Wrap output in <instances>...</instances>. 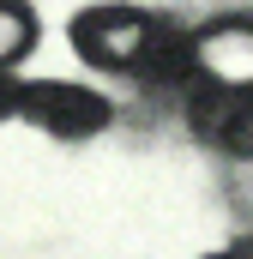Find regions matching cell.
<instances>
[{
    "label": "cell",
    "mask_w": 253,
    "mask_h": 259,
    "mask_svg": "<svg viewBox=\"0 0 253 259\" xmlns=\"http://www.w3.org/2000/svg\"><path fill=\"white\" fill-rule=\"evenodd\" d=\"M18 97H24V84H12V78H6V66H0V121H6V115H18Z\"/></svg>",
    "instance_id": "cell-7"
},
{
    "label": "cell",
    "mask_w": 253,
    "mask_h": 259,
    "mask_svg": "<svg viewBox=\"0 0 253 259\" xmlns=\"http://www.w3.org/2000/svg\"><path fill=\"white\" fill-rule=\"evenodd\" d=\"M187 121H193V133H199L211 151L253 163V91H235V84H199Z\"/></svg>",
    "instance_id": "cell-3"
},
{
    "label": "cell",
    "mask_w": 253,
    "mask_h": 259,
    "mask_svg": "<svg viewBox=\"0 0 253 259\" xmlns=\"http://www.w3.org/2000/svg\"><path fill=\"white\" fill-rule=\"evenodd\" d=\"M211 259H253V241H235V247H223V253H211Z\"/></svg>",
    "instance_id": "cell-8"
},
{
    "label": "cell",
    "mask_w": 253,
    "mask_h": 259,
    "mask_svg": "<svg viewBox=\"0 0 253 259\" xmlns=\"http://www.w3.org/2000/svg\"><path fill=\"white\" fill-rule=\"evenodd\" d=\"M151 30L157 18H145L139 6H91L72 18V49L103 72H139Z\"/></svg>",
    "instance_id": "cell-1"
},
{
    "label": "cell",
    "mask_w": 253,
    "mask_h": 259,
    "mask_svg": "<svg viewBox=\"0 0 253 259\" xmlns=\"http://www.w3.org/2000/svg\"><path fill=\"white\" fill-rule=\"evenodd\" d=\"M18 115H30L55 139H91V133L109 127V97H97L85 84H61V78H36L18 97Z\"/></svg>",
    "instance_id": "cell-2"
},
{
    "label": "cell",
    "mask_w": 253,
    "mask_h": 259,
    "mask_svg": "<svg viewBox=\"0 0 253 259\" xmlns=\"http://www.w3.org/2000/svg\"><path fill=\"white\" fill-rule=\"evenodd\" d=\"M139 78H151V84H193V78H199V49H193V36L175 30V24H157L151 42H145Z\"/></svg>",
    "instance_id": "cell-5"
},
{
    "label": "cell",
    "mask_w": 253,
    "mask_h": 259,
    "mask_svg": "<svg viewBox=\"0 0 253 259\" xmlns=\"http://www.w3.org/2000/svg\"><path fill=\"white\" fill-rule=\"evenodd\" d=\"M199 49V84H235L253 91V24H211L193 36Z\"/></svg>",
    "instance_id": "cell-4"
},
{
    "label": "cell",
    "mask_w": 253,
    "mask_h": 259,
    "mask_svg": "<svg viewBox=\"0 0 253 259\" xmlns=\"http://www.w3.org/2000/svg\"><path fill=\"white\" fill-rule=\"evenodd\" d=\"M30 49H36V12L24 0H0V66H12Z\"/></svg>",
    "instance_id": "cell-6"
}]
</instances>
